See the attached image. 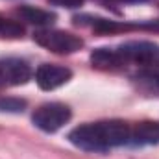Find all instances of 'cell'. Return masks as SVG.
Masks as SVG:
<instances>
[{"instance_id":"1","label":"cell","mask_w":159,"mask_h":159,"mask_svg":"<svg viewBox=\"0 0 159 159\" xmlns=\"http://www.w3.org/2000/svg\"><path fill=\"white\" fill-rule=\"evenodd\" d=\"M131 126L124 120H102L81 124L69 133V141L85 152H107L129 143Z\"/></svg>"},{"instance_id":"2","label":"cell","mask_w":159,"mask_h":159,"mask_svg":"<svg viewBox=\"0 0 159 159\" xmlns=\"http://www.w3.org/2000/svg\"><path fill=\"white\" fill-rule=\"evenodd\" d=\"M34 41L54 54H72L83 46V39L80 35L65 30H39L34 34Z\"/></svg>"},{"instance_id":"3","label":"cell","mask_w":159,"mask_h":159,"mask_svg":"<svg viewBox=\"0 0 159 159\" xmlns=\"http://www.w3.org/2000/svg\"><path fill=\"white\" fill-rule=\"evenodd\" d=\"M72 117L70 107L59 102H50V104H43L39 106L34 115H32V122L46 133H54L57 129H61Z\"/></svg>"},{"instance_id":"4","label":"cell","mask_w":159,"mask_h":159,"mask_svg":"<svg viewBox=\"0 0 159 159\" xmlns=\"http://www.w3.org/2000/svg\"><path fill=\"white\" fill-rule=\"evenodd\" d=\"M30 78H32V69L24 59L19 57L0 59V85L19 87L28 83Z\"/></svg>"},{"instance_id":"5","label":"cell","mask_w":159,"mask_h":159,"mask_svg":"<svg viewBox=\"0 0 159 159\" xmlns=\"http://www.w3.org/2000/svg\"><path fill=\"white\" fill-rule=\"evenodd\" d=\"M120 56L124 57V61H133L139 65H150L152 61H156L159 54L157 44L148 43V41H129L119 46Z\"/></svg>"},{"instance_id":"6","label":"cell","mask_w":159,"mask_h":159,"mask_svg":"<svg viewBox=\"0 0 159 159\" xmlns=\"http://www.w3.org/2000/svg\"><path fill=\"white\" fill-rule=\"evenodd\" d=\"M72 78V70L61 65L43 63L35 70V81L43 91H54Z\"/></svg>"},{"instance_id":"7","label":"cell","mask_w":159,"mask_h":159,"mask_svg":"<svg viewBox=\"0 0 159 159\" xmlns=\"http://www.w3.org/2000/svg\"><path fill=\"white\" fill-rule=\"evenodd\" d=\"M91 65L100 70H117L126 65L124 57L120 56L119 50L113 48H96L91 52Z\"/></svg>"},{"instance_id":"8","label":"cell","mask_w":159,"mask_h":159,"mask_svg":"<svg viewBox=\"0 0 159 159\" xmlns=\"http://www.w3.org/2000/svg\"><path fill=\"white\" fill-rule=\"evenodd\" d=\"M129 143L131 144H157L159 143V122H154V120L139 122L135 128H131Z\"/></svg>"},{"instance_id":"9","label":"cell","mask_w":159,"mask_h":159,"mask_svg":"<svg viewBox=\"0 0 159 159\" xmlns=\"http://www.w3.org/2000/svg\"><path fill=\"white\" fill-rule=\"evenodd\" d=\"M17 15L24 22L35 24V26H50V24L56 22V13L34 7V6H20V7H17Z\"/></svg>"},{"instance_id":"10","label":"cell","mask_w":159,"mask_h":159,"mask_svg":"<svg viewBox=\"0 0 159 159\" xmlns=\"http://www.w3.org/2000/svg\"><path fill=\"white\" fill-rule=\"evenodd\" d=\"M133 81L137 83V87L143 93L159 96V69H144V70H139L133 76Z\"/></svg>"},{"instance_id":"11","label":"cell","mask_w":159,"mask_h":159,"mask_svg":"<svg viewBox=\"0 0 159 159\" xmlns=\"http://www.w3.org/2000/svg\"><path fill=\"white\" fill-rule=\"evenodd\" d=\"M24 35V26L19 20L0 15V39H20Z\"/></svg>"},{"instance_id":"12","label":"cell","mask_w":159,"mask_h":159,"mask_svg":"<svg viewBox=\"0 0 159 159\" xmlns=\"http://www.w3.org/2000/svg\"><path fill=\"white\" fill-rule=\"evenodd\" d=\"M24 107H26V100L13 98V96L0 98V111L2 113H22Z\"/></svg>"},{"instance_id":"13","label":"cell","mask_w":159,"mask_h":159,"mask_svg":"<svg viewBox=\"0 0 159 159\" xmlns=\"http://www.w3.org/2000/svg\"><path fill=\"white\" fill-rule=\"evenodd\" d=\"M50 2H54V4H57V6H63V7L72 9V7H80L85 0H50Z\"/></svg>"},{"instance_id":"14","label":"cell","mask_w":159,"mask_h":159,"mask_svg":"<svg viewBox=\"0 0 159 159\" xmlns=\"http://www.w3.org/2000/svg\"><path fill=\"white\" fill-rule=\"evenodd\" d=\"M126 2H137V0H126Z\"/></svg>"}]
</instances>
